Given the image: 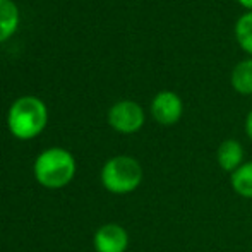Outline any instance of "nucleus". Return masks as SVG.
<instances>
[{"instance_id":"5","label":"nucleus","mask_w":252,"mask_h":252,"mask_svg":"<svg viewBox=\"0 0 252 252\" xmlns=\"http://www.w3.org/2000/svg\"><path fill=\"white\" fill-rule=\"evenodd\" d=\"M150 112L159 126H175L184 115V101L175 91L163 90L156 93L151 100Z\"/></svg>"},{"instance_id":"7","label":"nucleus","mask_w":252,"mask_h":252,"mask_svg":"<svg viewBox=\"0 0 252 252\" xmlns=\"http://www.w3.org/2000/svg\"><path fill=\"white\" fill-rule=\"evenodd\" d=\"M244 146L237 139H225L216 150V161L218 166L226 173H233L244 163Z\"/></svg>"},{"instance_id":"4","label":"nucleus","mask_w":252,"mask_h":252,"mask_svg":"<svg viewBox=\"0 0 252 252\" xmlns=\"http://www.w3.org/2000/svg\"><path fill=\"white\" fill-rule=\"evenodd\" d=\"M106 119H108L110 127L117 132L136 134L143 129L146 122V113L137 101L120 100L110 106Z\"/></svg>"},{"instance_id":"1","label":"nucleus","mask_w":252,"mask_h":252,"mask_svg":"<svg viewBox=\"0 0 252 252\" xmlns=\"http://www.w3.org/2000/svg\"><path fill=\"white\" fill-rule=\"evenodd\" d=\"M48 122V110L38 96H21L7 112V127L17 139L30 141L40 136Z\"/></svg>"},{"instance_id":"10","label":"nucleus","mask_w":252,"mask_h":252,"mask_svg":"<svg viewBox=\"0 0 252 252\" xmlns=\"http://www.w3.org/2000/svg\"><path fill=\"white\" fill-rule=\"evenodd\" d=\"M230 186L237 196L252 199V159L244 161L233 173H230Z\"/></svg>"},{"instance_id":"11","label":"nucleus","mask_w":252,"mask_h":252,"mask_svg":"<svg viewBox=\"0 0 252 252\" xmlns=\"http://www.w3.org/2000/svg\"><path fill=\"white\" fill-rule=\"evenodd\" d=\"M235 40L239 47L252 57V12H244L235 23Z\"/></svg>"},{"instance_id":"12","label":"nucleus","mask_w":252,"mask_h":252,"mask_svg":"<svg viewBox=\"0 0 252 252\" xmlns=\"http://www.w3.org/2000/svg\"><path fill=\"white\" fill-rule=\"evenodd\" d=\"M244 130H246V136L252 141V110L246 115V122H244Z\"/></svg>"},{"instance_id":"6","label":"nucleus","mask_w":252,"mask_h":252,"mask_svg":"<svg viewBox=\"0 0 252 252\" xmlns=\"http://www.w3.org/2000/svg\"><path fill=\"white\" fill-rule=\"evenodd\" d=\"M93 244L96 252H126L129 247V233L122 225L106 223L96 230Z\"/></svg>"},{"instance_id":"3","label":"nucleus","mask_w":252,"mask_h":252,"mask_svg":"<svg viewBox=\"0 0 252 252\" xmlns=\"http://www.w3.org/2000/svg\"><path fill=\"white\" fill-rule=\"evenodd\" d=\"M143 166L136 158L119 155L110 158L101 168V184L112 194H130L143 182Z\"/></svg>"},{"instance_id":"8","label":"nucleus","mask_w":252,"mask_h":252,"mask_svg":"<svg viewBox=\"0 0 252 252\" xmlns=\"http://www.w3.org/2000/svg\"><path fill=\"white\" fill-rule=\"evenodd\" d=\"M21 14L16 2L0 0V43L7 41L19 28Z\"/></svg>"},{"instance_id":"9","label":"nucleus","mask_w":252,"mask_h":252,"mask_svg":"<svg viewBox=\"0 0 252 252\" xmlns=\"http://www.w3.org/2000/svg\"><path fill=\"white\" fill-rule=\"evenodd\" d=\"M230 84L233 91H237L242 96H251L252 94V57L240 60L235 63L230 74Z\"/></svg>"},{"instance_id":"2","label":"nucleus","mask_w":252,"mask_h":252,"mask_svg":"<svg viewBox=\"0 0 252 252\" xmlns=\"http://www.w3.org/2000/svg\"><path fill=\"white\" fill-rule=\"evenodd\" d=\"M34 177L47 189L65 187L76 175V159L63 148H48L34 161Z\"/></svg>"},{"instance_id":"13","label":"nucleus","mask_w":252,"mask_h":252,"mask_svg":"<svg viewBox=\"0 0 252 252\" xmlns=\"http://www.w3.org/2000/svg\"><path fill=\"white\" fill-rule=\"evenodd\" d=\"M237 3L240 7H244V9H247V12H252V0H237Z\"/></svg>"}]
</instances>
